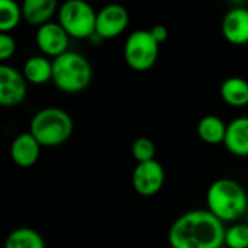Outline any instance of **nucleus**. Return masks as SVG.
I'll return each mask as SVG.
<instances>
[{
  "label": "nucleus",
  "mask_w": 248,
  "mask_h": 248,
  "mask_svg": "<svg viewBox=\"0 0 248 248\" xmlns=\"http://www.w3.org/2000/svg\"><path fill=\"white\" fill-rule=\"evenodd\" d=\"M225 227L209 211H190L179 217L169 231L171 248H221Z\"/></svg>",
  "instance_id": "nucleus-1"
},
{
  "label": "nucleus",
  "mask_w": 248,
  "mask_h": 248,
  "mask_svg": "<svg viewBox=\"0 0 248 248\" xmlns=\"http://www.w3.org/2000/svg\"><path fill=\"white\" fill-rule=\"evenodd\" d=\"M206 203L208 211L221 222H234L247 212V192L232 179H218L208 189Z\"/></svg>",
  "instance_id": "nucleus-2"
},
{
  "label": "nucleus",
  "mask_w": 248,
  "mask_h": 248,
  "mask_svg": "<svg viewBox=\"0 0 248 248\" xmlns=\"http://www.w3.org/2000/svg\"><path fill=\"white\" fill-rule=\"evenodd\" d=\"M73 129V118L60 108H44L38 110L29 124V132L42 147H58L67 142Z\"/></svg>",
  "instance_id": "nucleus-3"
},
{
  "label": "nucleus",
  "mask_w": 248,
  "mask_h": 248,
  "mask_svg": "<svg viewBox=\"0 0 248 248\" xmlns=\"http://www.w3.org/2000/svg\"><path fill=\"white\" fill-rule=\"evenodd\" d=\"M92 78L93 68L89 60L76 51H67L52 61V83L64 93L83 92Z\"/></svg>",
  "instance_id": "nucleus-4"
},
{
  "label": "nucleus",
  "mask_w": 248,
  "mask_h": 248,
  "mask_svg": "<svg viewBox=\"0 0 248 248\" xmlns=\"http://www.w3.org/2000/svg\"><path fill=\"white\" fill-rule=\"evenodd\" d=\"M97 12L84 0H68L58 9V23L70 38L89 39L96 33Z\"/></svg>",
  "instance_id": "nucleus-5"
},
{
  "label": "nucleus",
  "mask_w": 248,
  "mask_h": 248,
  "mask_svg": "<svg viewBox=\"0 0 248 248\" xmlns=\"http://www.w3.org/2000/svg\"><path fill=\"white\" fill-rule=\"evenodd\" d=\"M160 44L154 39L150 31L138 29L128 35L124 46V58L135 71H148L157 62Z\"/></svg>",
  "instance_id": "nucleus-6"
},
{
  "label": "nucleus",
  "mask_w": 248,
  "mask_h": 248,
  "mask_svg": "<svg viewBox=\"0 0 248 248\" xmlns=\"http://www.w3.org/2000/svg\"><path fill=\"white\" fill-rule=\"evenodd\" d=\"M166 180L164 167L157 160L138 163L132 173V186L135 192L141 196L157 195Z\"/></svg>",
  "instance_id": "nucleus-7"
},
{
  "label": "nucleus",
  "mask_w": 248,
  "mask_h": 248,
  "mask_svg": "<svg viewBox=\"0 0 248 248\" xmlns=\"http://www.w3.org/2000/svg\"><path fill=\"white\" fill-rule=\"evenodd\" d=\"M26 78L9 64H0V105L15 108L26 97Z\"/></svg>",
  "instance_id": "nucleus-8"
},
{
  "label": "nucleus",
  "mask_w": 248,
  "mask_h": 248,
  "mask_svg": "<svg viewBox=\"0 0 248 248\" xmlns=\"http://www.w3.org/2000/svg\"><path fill=\"white\" fill-rule=\"evenodd\" d=\"M129 25V13L121 4H108L97 12L96 35L102 39H112L122 35Z\"/></svg>",
  "instance_id": "nucleus-9"
},
{
  "label": "nucleus",
  "mask_w": 248,
  "mask_h": 248,
  "mask_svg": "<svg viewBox=\"0 0 248 248\" xmlns=\"http://www.w3.org/2000/svg\"><path fill=\"white\" fill-rule=\"evenodd\" d=\"M70 36L58 22H48L36 31V45L46 57H60L67 52Z\"/></svg>",
  "instance_id": "nucleus-10"
},
{
  "label": "nucleus",
  "mask_w": 248,
  "mask_h": 248,
  "mask_svg": "<svg viewBox=\"0 0 248 248\" xmlns=\"http://www.w3.org/2000/svg\"><path fill=\"white\" fill-rule=\"evenodd\" d=\"M222 35L234 45L248 44V9L232 7L222 19Z\"/></svg>",
  "instance_id": "nucleus-11"
},
{
  "label": "nucleus",
  "mask_w": 248,
  "mask_h": 248,
  "mask_svg": "<svg viewBox=\"0 0 248 248\" xmlns=\"http://www.w3.org/2000/svg\"><path fill=\"white\" fill-rule=\"evenodd\" d=\"M41 144L28 131L19 134L10 144V157L13 163L22 169H28L36 164L41 155Z\"/></svg>",
  "instance_id": "nucleus-12"
},
{
  "label": "nucleus",
  "mask_w": 248,
  "mask_h": 248,
  "mask_svg": "<svg viewBox=\"0 0 248 248\" xmlns=\"http://www.w3.org/2000/svg\"><path fill=\"white\" fill-rule=\"evenodd\" d=\"M225 148L237 157H248V116L232 119L227 125Z\"/></svg>",
  "instance_id": "nucleus-13"
},
{
  "label": "nucleus",
  "mask_w": 248,
  "mask_h": 248,
  "mask_svg": "<svg viewBox=\"0 0 248 248\" xmlns=\"http://www.w3.org/2000/svg\"><path fill=\"white\" fill-rule=\"evenodd\" d=\"M57 10L55 0H25L22 4V15L28 25L41 28L51 22Z\"/></svg>",
  "instance_id": "nucleus-14"
},
{
  "label": "nucleus",
  "mask_w": 248,
  "mask_h": 248,
  "mask_svg": "<svg viewBox=\"0 0 248 248\" xmlns=\"http://www.w3.org/2000/svg\"><path fill=\"white\" fill-rule=\"evenodd\" d=\"M23 77L32 84H45L52 81V61L44 55L29 57L23 64Z\"/></svg>",
  "instance_id": "nucleus-15"
},
{
  "label": "nucleus",
  "mask_w": 248,
  "mask_h": 248,
  "mask_svg": "<svg viewBox=\"0 0 248 248\" xmlns=\"http://www.w3.org/2000/svg\"><path fill=\"white\" fill-rule=\"evenodd\" d=\"M222 100L232 108H244L248 105V81L241 77H230L224 80L219 89Z\"/></svg>",
  "instance_id": "nucleus-16"
},
{
  "label": "nucleus",
  "mask_w": 248,
  "mask_h": 248,
  "mask_svg": "<svg viewBox=\"0 0 248 248\" xmlns=\"http://www.w3.org/2000/svg\"><path fill=\"white\" fill-rule=\"evenodd\" d=\"M227 134V124L217 115H206L198 124V135L199 138L209 144H224Z\"/></svg>",
  "instance_id": "nucleus-17"
},
{
  "label": "nucleus",
  "mask_w": 248,
  "mask_h": 248,
  "mask_svg": "<svg viewBox=\"0 0 248 248\" xmlns=\"http://www.w3.org/2000/svg\"><path fill=\"white\" fill-rule=\"evenodd\" d=\"M4 248H45V243L38 231L32 228H17L7 235Z\"/></svg>",
  "instance_id": "nucleus-18"
},
{
  "label": "nucleus",
  "mask_w": 248,
  "mask_h": 248,
  "mask_svg": "<svg viewBox=\"0 0 248 248\" xmlns=\"http://www.w3.org/2000/svg\"><path fill=\"white\" fill-rule=\"evenodd\" d=\"M22 15V6L13 0H0V32L9 33L19 23Z\"/></svg>",
  "instance_id": "nucleus-19"
},
{
  "label": "nucleus",
  "mask_w": 248,
  "mask_h": 248,
  "mask_svg": "<svg viewBox=\"0 0 248 248\" xmlns=\"http://www.w3.org/2000/svg\"><path fill=\"white\" fill-rule=\"evenodd\" d=\"M228 248H248V224H234L225 231Z\"/></svg>",
  "instance_id": "nucleus-20"
},
{
  "label": "nucleus",
  "mask_w": 248,
  "mask_h": 248,
  "mask_svg": "<svg viewBox=\"0 0 248 248\" xmlns=\"http://www.w3.org/2000/svg\"><path fill=\"white\" fill-rule=\"evenodd\" d=\"M132 155L138 163L155 160V145L147 137H140L132 144Z\"/></svg>",
  "instance_id": "nucleus-21"
},
{
  "label": "nucleus",
  "mask_w": 248,
  "mask_h": 248,
  "mask_svg": "<svg viewBox=\"0 0 248 248\" xmlns=\"http://www.w3.org/2000/svg\"><path fill=\"white\" fill-rule=\"evenodd\" d=\"M16 52V41L9 33H0V61L4 64Z\"/></svg>",
  "instance_id": "nucleus-22"
},
{
  "label": "nucleus",
  "mask_w": 248,
  "mask_h": 248,
  "mask_svg": "<svg viewBox=\"0 0 248 248\" xmlns=\"http://www.w3.org/2000/svg\"><path fill=\"white\" fill-rule=\"evenodd\" d=\"M150 32H151V35L154 36V39H155L158 44L164 42V41L169 38V29H167L164 25H154V26L150 29Z\"/></svg>",
  "instance_id": "nucleus-23"
}]
</instances>
